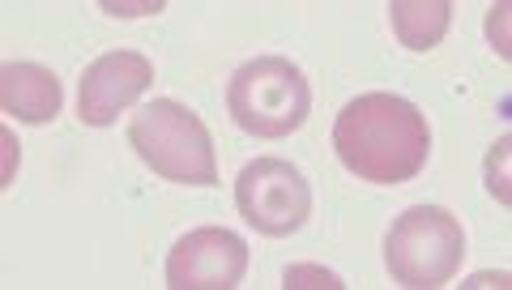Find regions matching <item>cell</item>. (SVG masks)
Wrapping results in <instances>:
<instances>
[{
    "mask_svg": "<svg viewBox=\"0 0 512 290\" xmlns=\"http://www.w3.org/2000/svg\"><path fill=\"white\" fill-rule=\"evenodd\" d=\"M508 9L512 5H491V13H487V39H491L495 52H500V60L512 56V43H508Z\"/></svg>",
    "mask_w": 512,
    "mask_h": 290,
    "instance_id": "cell-12",
    "label": "cell"
},
{
    "mask_svg": "<svg viewBox=\"0 0 512 290\" xmlns=\"http://www.w3.org/2000/svg\"><path fill=\"white\" fill-rule=\"evenodd\" d=\"M389 22L393 35L410 52H431L453 22V5L448 0H393L389 5Z\"/></svg>",
    "mask_w": 512,
    "mask_h": 290,
    "instance_id": "cell-9",
    "label": "cell"
},
{
    "mask_svg": "<svg viewBox=\"0 0 512 290\" xmlns=\"http://www.w3.org/2000/svg\"><path fill=\"white\" fill-rule=\"evenodd\" d=\"M248 273V244L227 227H197L167 252L171 290H235Z\"/></svg>",
    "mask_w": 512,
    "mask_h": 290,
    "instance_id": "cell-6",
    "label": "cell"
},
{
    "mask_svg": "<svg viewBox=\"0 0 512 290\" xmlns=\"http://www.w3.org/2000/svg\"><path fill=\"white\" fill-rule=\"evenodd\" d=\"M154 82V64L141 52H107L82 73L77 90V116L90 128H107L120 120V111L133 107Z\"/></svg>",
    "mask_w": 512,
    "mask_h": 290,
    "instance_id": "cell-7",
    "label": "cell"
},
{
    "mask_svg": "<svg viewBox=\"0 0 512 290\" xmlns=\"http://www.w3.org/2000/svg\"><path fill=\"white\" fill-rule=\"evenodd\" d=\"M60 82L35 60H9L0 69V107L22 124H52L60 116Z\"/></svg>",
    "mask_w": 512,
    "mask_h": 290,
    "instance_id": "cell-8",
    "label": "cell"
},
{
    "mask_svg": "<svg viewBox=\"0 0 512 290\" xmlns=\"http://www.w3.org/2000/svg\"><path fill=\"white\" fill-rule=\"evenodd\" d=\"M470 286H508V273H478V278H470Z\"/></svg>",
    "mask_w": 512,
    "mask_h": 290,
    "instance_id": "cell-15",
    "label": "cell"
},
{
    "mask_svg": "<svg viewBox=\"0 0 512 290\" xmlns=\"http://www.w3.org/2000/svg\"><path fill=\"white\" fill-rule=\"evenodd\" d=\"M466 256V231L440 205H414L384 235V265L393 282L410 290H436L453 282Z\"/></svg>",
    "mask_w": 512,
    "mask_h": 290,
    "instance_id": "cell-4",
    "label": "cell"
},
{
    "mask_svg": "<svg viewBox=\"0 0 512 290\" xmlns=\"http://www.w3.org/2000/svg\"><path fill=\"white\" fill-rule=\"evenodd\" d=\"M103 9L111 18H150V13H163V0H103Z\"/></svg>",
    "mask_w": 512,
    "mask_h": 290,
    "instance_id": "cell-13",
    "label": "cell"
},
{
    "mask_svg": "<svg viewBox=\"0 0 512 290\" xmlns=\"http://www.w3.org/2000/svg\"><path fill=\"white\" fill-rule=\"evenodd\" d=\"M231 120L252 137L278 141L303 128L312 111V86L303 69L286 56H256L239 64L227 86Z\"/></svg>",
    "mask_w": 512,
    "mask_h": 290,
    "instance_id": "cell-3",
    "label": "cell"
},
{
    "mask_svg": "<svg viewBox=\"0 0 512 290\" xmlns=\"http://www.w3.org/2000/svg\"><path fill=\"white\" fill-rule=\"evenodd\" d=\"M333 150L342 167L367 184L397 188L427 167L431 128L427 116L402 94L372 90L350 99L333 120Z\"/></svg>",
    "mask_w": 512,
    "mask_h": 290,
    "instance_id": "cell-1",
    "label": "cell"
},
{
    "mask_svg": "<svg viewBox=\"0 0 512 290\" xmlns=\"http://www.w3.org/2000/svg\"><path fill=\"white\" fill-rule=\"evenodd\" d=\"M235 205L248 227L282 239V235H295L312 218V184L286 158H256V163L239 171Z\"/></svg>",
    "mask_w": 512,
    "mask_h": 290,
    "instance_id": "cell-5",
    "label": "cell"
},
{
    "mask_svg": "<svg viewBox=\"0 0 512 290\" xmlns=\"http://www.w3.org/2000/svg\"><path fill=\"white\" fill-rule=\"evenodd\" d=\"M286 290H342V278L325 265H291L282 273Z\"/></svg>",
    "mask_w": 512,
    "mask_h": 290,
    "instance_id": "cell-10",
    "label": "cell"
},
{
    "mask_svg": "<svg viewBox=\"0 0 512 290\" xmlns=\"http://www.w3.org/2000/svg\"><path fill=\"white\" fill-rule=\"evenodd\" d=\"M508 154H512V141L500 137L495 141V150L487 154V188H491V197L508 205L512 201V188H508Z\"/></svg>",
    "mask_w": 512,
    "mask_h": 290,
    "instance_id": "cell-11",
    "label": "cell"
},
{
    "mask_svg": "<svg viewBox=\"0 0 512 290\" xmlns=\"http://www.w3.org/2000/svg\"><path fill=\"white\" fill-rule=\"evenodd\" d=\"M128 141L141 154V163L171 184H188V188L218 184V158H214L210 128L184 103H175V99L146 103L133 116V124H128Z\"/></svg>",
    "mask_w": 512,
    "mask_h": 290,
    "instance_id": "cell-2",
    "label": "cell"
},
{
    "mask_svg": "<svg viewBox=\"0 0 512 290\" xmlns=\"http://www.w3.org/2000/svg\"><path fill=\"white\" fill-rule=\"evenodd\" d=\"M0 141H5V180H0V184H13V163H18V150H13V128H5Z\"/></svg>",
    "mask_w": 512,
    "mask_h": 290,
    "instance_id": "cell-14",
    "label": "cell"
}]
</instances>
